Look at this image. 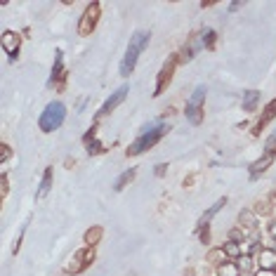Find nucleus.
<instances>
[{
	"instance_id": "17",
	"label": "nucleus",
	"mask_w": 276,
	"mask_h": 276,
	"mask_svg": "<svg viewBox=\"0 0 276 276\" xmlns=\"http://www.w3.org/2000/svg\"><path fill=\"white\" fill-rule=\"evenodd\" d=\"M227 201H229V198H227V196L217 198V201H215V203H212L210 208H208V210H205L203 215H201V219H198V227H205V225H210V219L215 217V215H217V212L222 210V208H225V205H227Z\"/></svg>"
},
{
	"instance_id": "40",
	"label": "nucleus",
	"mask_w": 276,
	"mask_h": 276,
	"mask_svg": "<svg viewBox=\"0 0 276 276\" xmlns=\"http://www.w3.org/2000/svg\"><path fill=\"white\" fill-rule=\"evenodd\" d=\"M241 276H255L253 271H241Z\"/></svg>"
},
{
	"instance_id": "37",
	"label": "nucleus",
	"mask_w": 276,
	"mask_h": 276,
	"mask_svg": "<svg viewBox=\"0 0 276 276\" xmlns=\"http://www.w3.org/2000/svg\"><path fill=\"white\" fill-rule=\"evenodd\" d=\"M269 236H271V239L276 241V219L271 222V225H269Z\"/></svg>"
},
{
	"instance_id": "35",
	"label": "nucleus",
	"mask_w": 276,
	"mask_h": 276,
	"mask_svg": "<svg viewBox=\"0 0 276 276\" xmlns=\"http://www.w3.org/2000/svg\"><path fill=\"white\" fill-rule=\"evenodd\" d=\"M165 173H168V163H158V165L153 168V175H156V177H163Z\"/></svg>"
},
{
	"instance_id": "2",
	"label": "nucleus",
	"mask_w": 276,
	"mask_h": 276,
	"mask_svg": "<svg viewBox=\"0 0 276 276\" xmlns=\"http://www.w3.org/2000/svg\"><path fill=\"white\" fill-rule=\"evenodd\" d=\"M149 43H151V33L149 31H135L130 36V43H128V50H125L123 59H121V66H118V71H121V76L123 78H128L132 71H135V66H137V59L139 54L149 47Z\"/></svg>"
},
{
	"instance_id": "7",
	"label": "nucleus",
	"mask_w": 276,
	"mask_h": 276,
	"mask_svg": "<svg viewBox=\"0 0 276 276\" xmlns=\"http://www.w3.org/2000/svg\"><path fill=\"white\" fill-rule=\"evenodd\" d=\"M177 64H180V54H177V52L170 54V57L163 62V66H160V71H158V78H156V90H153V97H160L168 90V85H170L173 78H175Z\"/></svg>"
},
{
	"instance_id": "8",
	"label": "nucleus",
	"mask_w": 276,
	"mask_h": 276,
	"mask_svg": "<svg viewBox=\"0 0 276 276\" xmlns=\"http://www.w3.org/2000/svg\"><path fill=\"white\" fill-rule=\"evenodd\" d=\"M66 80H69V71L64 69V52L57 50L54 52V64H52V73H50V85L57 92L66 90Z\"/></svg>"
},
{
	"instance_id": "22",
	"label": "nucleus",
	"mask_w": 276,
	"mask_h": 276,
	"mask_svg": "<svg viewBox=\"0 0 276 276\" xmlns=\"http://www.w3.org/2000/svg\"><path fill=\"white\" fill-rule=\"evenodd\" d=\"M257 104H260V92H257V90L243 92V111H255Z\"/></svg>"
},
{
	"instance_id": "14",
	"label": "nucleus",
	"mask_w": 276,
	"mask_h": 276,
	"mask_svg": "<svg viewBox=\"0 0 276 276\" xmlns=\"http://www.w3.org/2000/svg\"><path fill=\"white\" fill-rule=\"evenodd\" d=\"M255 264L264 271H276V250L274 248H262L260 253H257V260Z\"/></svg>"
},
{
	"instance_id": "31",
	"label": "nucleus",
	"mask_w": 276,
	"mask_h": 276,
	"mask_svg": "<svg viewBox=\"0 0 276 276\" xmlns=\"http://www.w3.org/2000/svg\"><path fill=\"white\" fill-rule=\"evenodd\" d=\"M26 229H29V222L22 227V234L17 236V241H15V246H12V255H17L19 250H22V241H24V236H26Z\"/></svg>"
},
{
	"instance_id": "15",
	"label": "nucleus",
	"mask_w": 276,
	"mask_h": 276,
	"mask_svg": "<svg viewBox=\"0 0 276 276\" xmlns=\"http://www.w3.org/2000/svg\"><path fill=\"white\" fill-rule=\"evenodd\" d=\"M52 184H54V168L47 165V168H45V173H43V180H40V184H38V191H36V198H38V201L50 194V191H52Z\"/></svg>"
},
{
	"instance_id": "4",
	"label": "nucleus",
	"mask_w": 276,
	"mask_h": 276,
	"mask_svg": "<svg viewBox=\"0 0 276 276\" xmlns=\"http://www.w3.org/2000/svg\"><path fill=\"white\" fill-rule=\"evenodd\" d=\"M205 95H208V87L205 85H196V90L191 92V97L187 99L184 106V116L191 125H201L205 116Z\"/></svg>"
},
{
	"instance_id": "36",
	"label": "nucleus",
	"mask_w": 276,
	"mask_h": 276,
	"mask_svg": "<svg viewBox=\"0 0 276 276\" xmlns=\"http://www.w3.org/2000/svg\"><path fill=\"white\" fill-rule=\"evenodd\" d=\"M255 276H276V271H264V269H257Z\"/></svg>"
},
{
	"instance_id": "30",
	"label": "nucleus",
	"mask_w": 276,
	"mask_h": 276,
	"mask_svg": "<svg viewBox=\"0 0 276 276\" xmlns=\"http://www.w3.org/2000/svg\"><path fill=\"white\" fill-rule=\"evenodd\" d=\"M229 241H234V243H243V241H246V229L234 227L232 232H229Z\"/></svg>"
},
{
	"instance_id": "1",
	"label": "nucleus",
	"mask_w": 276,
	"mask_h": 276,
	"mask_svg": "<svg viewBox=\"0 0 276 276\" xmlns=\"http://www.w3.org/2000/svg\"><path fill=\"white\" fill-rule=\"evenodd\" d=\"M168 132H170V125L165 123V118H153L151 123H146L144 128H142L139 137L130 142V146L125 149V156H128V158H130V156H142L144 151H149V149H153V146L158 144Z\"/></svg>"
},
{
	"instance_id": "38",
	"label": "nucleus",
	"mask_w": 276,
	"mask_h": 276,
	"mask_svg": "<svg viewBox=\"0 0 276 276\" xmlns=\"http://www.w3.org/2000/svg\"><path fill=\"white\" fill-rule=\"evenodd\" d=\"M239 8H241V3H229V10H232V12H236Z\"/></svg>"
},
{
	"instance_id": "3",
	"label": "nucleus",
	"mask_w": 276,
	"mask_h": 276,
	"mask_svg": "<svg viewBox=\"0 0 276 276\" xmlns=\"http://www.w3.org/2000/svg\"><path fill=\"white\" fill-rule=\"evenodd\" d=\"M64 121H66V104L57 99V102H50L43 109L40 118H38V128H40V132L50 135V132L59 130L64 125Z\"/></svg>"
},
{
	"instance_id": "32",
	"label": "nucleus",
	"mask_w": 276,
	"mask_h": 276,
	"mask_svg": "<svg viewBox=\"0 0 276 276\" xmlns=\"http://www.w3.org/2000/svg\"><path fill=\"white\" fill-rule=\"evenodd\" d=\"M198 232V239H201V243H210V225H205V227H198L196 229Z\"/></svg>"
},
{
	"instance_id": "9",
	"label": "nucleus",
	"mask_w": 276,
	"mask_h": 276,
	"mask_svg": "<svg viewBox=\"0 0 276 276\" xmlns=\"http://www.w3.org/2000/svg\"><path fill=\"white\" fill-rule=\"evenodd\" d=\"M128 92H130V87H128V85H121L118 90H114L109 99H106V102H104L102 106H99V111H97V116H95V123H99V121H102L104 116H109L111 111H116L118 106H121V104L125 102Z\"/></svg>"
},
{
	"instance_id": "23",
	"label": "nucleus",
	"mask_w": 276,
	"mask_h": 276,
	"mask_svg": "<svg viewBox=\"0 0 276 276\" xmlns=\"http://www.w3.org/2000/svg\"><path fill=\"white\" fill-rule=\"evenodd\" d=\"M222 250L227 253V257H229V260H239L241 255H243V248H241V243H234V241H227L225 246H222Z\"/></svg>"
},
{
	"instance_id": "33",
	"label": "nucleus",
	"mask_w": 276,
	"mask_h": 276,
	"mask_svg": "<svg viewBox=\"0 0 276 276\" xmlns=\"http://www.w3.org/2000/svg\"><path fill=\"white\" fill-rule=\"evenodd\" d=\"M264 151H267V153H274V156H276V130L271 132V135L267 137V142H264Z\"/></svg>"
},
{
	"instance_id": "18",
	"label": "nucleus",
	"mask_w": 276,
	"mask_h": 276,
	"mask_svg": "<svg viewBox=\"0 0 276 276\" xmlns=\"http://www.w3.org/2000/svg\"><path fill=\"white\" fill-rule=\"evenodd\" d=\"M239 227L241 229H257V215L253 212V208H243L239 212Z\"/></svg>"
},
{
	"instance_id": "39",
	"label": "nucleus",
	"mask_w": 276,
	"mask_h": 276,
	"mask_svg": "<svg viewBox=\"0 0 276 276\" xmlns=\"http://www.w3.org/2000/svg\"><path fill=\"white\" fill-rule=\"evenodd\" d=\"M269 201H271V205L276 208V194H271V196H269Z\"/></svg>"
},
{
	"instance_id": "12",
	"label": "nucleus",
	"mask_w": 276,
	"mask_h": 276,
	"mask_svg": "<svg viewBox=\"0 0 276 276\" xmlns=\"http://www.w3.org/2000/svg\"><path fill=\"white\" fill-rule=\"evenodd\" d=\"M274 118H276V97L271 99V102H267V106L262 109V116H260V121L255 123V130H253L255 137H260L262 130H264V128H267V125L271 123Z\"/></svg>"
},
{
	"instance_id": "27",
	"label": "nucleus",
	"mask_w": 276,
	"mask_h": 276,
	"mask_svg": "<svg viewBox=\"0 0 276 276\" xmlns=\"http://www.w3.org/2000/svg\"><path fill=\"white\" fill-rule=\"evenodd\" d=\"M236 264H239L241 271H253L255 260H253V255H241L239 260H236Z\"/></svg>"
},
{
	"instance_id": "29",
	"label": "nucleus",
	"mask_w": 276,
	"mask_h": 276,
	"mask_svg": "<svg viewBox=\"0 0 276 276\" xmlns=\"http://www.w3.org/2000/svg\"><path fill=\"white\" fill-rule=\"evenodd\" d=\"M10 194V180H8V173H0V201H5Z\"/></svg>"
},
{
	"instance_id": "21",
	"label": "nucleus",
	"mask_w": 276,
	"mask_h": 276,
	"mask_svg": "<svg viewBox=\"0 0 276 276\" xmlns=\"http://www.w3.org/2000/svg\"><path fill=\"white\" fill-rule=\"evenodd\" d=\"M205 260L210 262V264H215V267H222L225 262H229V257H227V253L222 250V248H212V250H208Z\"/></svg>"
},
{
	"instance_id": "16",
	"label": "nucleus",
	"mask_w": 276,
	"mask_h": 276,
	"mask_svg": "<svg viewBox=\"0 0 276 276\" xmlns=\"http://www.w3.org/2000/svg\"><path fill=\"white\" fill-rule=\"evenodd\" d=\"M102 239H104V227L102 225H92L85 234H83V243H85L87 248H97L99 243H102Z\"/></svg>"
},
{
	"instance_id": "20",
	"label": "nucleus",
	"mask_w": 276,
	"mask_h": 276,
	"mask_svg": "<svg viewBox=\"0 0 276 276\" xmlns=\"http://www.w3.org/2000/svg\"><path fill=\"white\" fill-rule=\"evenodd\" d=\"M253 212L257 215V217H269V215L274 212V205H271V201H269V198H260V201H255Z\"/></svg>"
},
{
	"instance_id": "6",
	"label": "nucleus",
	"mask_w": 276,
	"mask_h": 276,
	"mask_svg": "<svg viewBox=\"0 0 276 276\" xmlns=\"http://www.w3.org/2000/svg\"><path fill=\"white\" fill-rule=\"evenodd\" d=\"M99 17H102V3H87L85 10H83V15H80V22H78V36L87 38L92 36L97 29V24H99Z\"/></svg>"
},
{
	"instance_id": "25",
	"label": "nucleus",
	"mask_w": 276,
	"mask_h": 276,
	"mask_svg": "<svg viewBox=\"0 0 276 276\" xmlns=\"http://www.w3.org/2000/svg\"><path fill=\"white\" fill-rule=\"evenodd\" d=\"M217 276H241V269L236 262H225L222 267H217Z\"/></svg>"
},
{
	"instance_id": "19",
	"label": "nucleus",
	"mask_w": 276,
	"mask_h": 276,
	"mask_svg": "<svg viewBox=\"0 0 276 276\" xmlns=\"http://www.w3.org/2000/svg\"><path fill=\"white\" fill-rule=\"evenodd\" d=\"M135 177H137V168H128V170H123V173L114 180V191H123Z\"/></svg>"
},
{
	"instance_id": "13",
	"label": "nucleus",
	"mask_w": 276,
	"mask_h": 276,
	"mask_svg": "<svg viewBox=\"0 0 276 276\" xmlns=\"http://www.w3.org/2000/svg\"><path fill=\"white\" fill-rule=\"evenodd\" d=\"M271 163H274V153H262L260 158L257 160H253V163H250V168H248V175H250V180H257V177H260V175H264L269 170V165H271Z\"/></svg>"
},
{
	"instance_id": "5",
	"label": "nucleus",
	"mask_w": 276,
	"mask_h": 276,
	"mask_svg": "<svg viewBox=\"0 0 276 276\" xmlns=\"http://www.w3.org/2000/svg\"><path fill=\"white\" fill-rule=\"evenodd\" d=\"M97 260V253H95V248H87L83 246L80 250H76L73 253V257L69 262H66V267H64V274L66 276H78L83 274L85 269L92 267V262Z\"/></svg>"
},
{
	"instance_id": "11",
	"label": "nucleus",
	"mask_w": 276,
	"mask_h": 276,
	"mask_svg": "<svg viewBox=\"0 0 276 276\" xmlns=\"http://www.w3.org/2000/svg\"><path fill=\"white\" fill-rule=\"evenodd\" d=\"M203 47V38H201V33H191L189 38H187V43H184V47H182L177 54H180V64H187V62H191V59L196 57V52Z\"/></svg>"
},
{
	"instance_id": "24",
	"label": "nucleus",
	"mask_w": 276,
	"mask_h": 276,
	"mask_svg": "<svg viewBox=\"0 0 276 276\" xmlns=\"http://www.w3.org/2000/svg\"><path fill=\"white\" fill-rule=\"evenodd\" d=\"M201 38H203V47H205V50H215V43H217V31H215V29H205V31H201Z\"/></svg>"
},
{
	"instance_id": "10",
	"label": "nucleus",
	"mask_w": 276,
	"mask_h": 276,
	"mask_svg": "<svg viewBox=\"0 0 276 276\" xmlns=\"http://www.w3.org/2000/svg\"><path fill=\"white\" fill-rule=\"evenodd\" d=\"M0 47L8 52L10 62H17V57H19V50H22V36H19L17 31L5 29V31H3V36H0Z\"/></svg>"
},
{
	"instance_id": "26",
	"label": "nucleus",
	"mask_w": 276,
	"mask_h": 276,
	"mask_svg": "<svg viewBox=\"0 0 276 276\" xmlns=\"http://www.w3.org/2000/svg\"><path fill=\"white\" fill-rule=\"evenodd\" d=\"M85 151H87V156H102V153H106V146L99 139H92L90 144H85Z\"/></svg>"
},
{
	"instance_id": "28",
	"label": "nucleus",
	"mask_w": 276,
	"mask_h": 276,
	"mask_svg": "<svg viewBox=\"0 0 276 276\" xmlns=\"http://www.w3.org/2000/svg\"><path fill=\"white\" fill-rule=\"evenodd\" d=\"M10 158H12V146L8 142H0V165H5Z\"/></svg>"
},
{
	"instance_id": "34",
	"label": "nucleus",
	"mask_w": 276,
	"mask_h": 276,
	"mask_svg": "<svg viewBox=\"0 0 276 276\" xmlns=\"http://www.w3.org/2000/svg\"><path fill=\"white\" fill-rule=\"evenodd\" d=\"M92 139H97V123H92L90 128H87V132L83 135V144H90Z\"/></svg>"
}]
</instances>
